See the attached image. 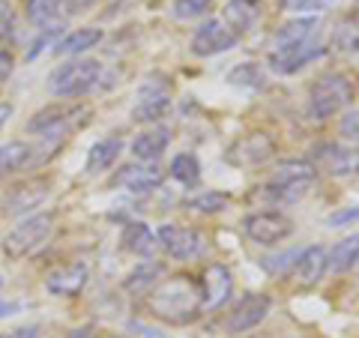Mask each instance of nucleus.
<instances>
[{"instance_id": "nucleus-1", "label": "nucleus", "mask_w": 359, "mask_h": 338, "mask_svg": "<svg viewBox=\"0 0 359 338\" xmlns=\"http://www.w3.org/2000/svg\"><path fill=\"white\" fill-rule=\"evenodd\" d=\"M147 309L156 320L171 326H189L201 318V288L189 276H168L150 290Z\"/></svg>"}, {"instance_id": "nucleus-2", "label": "nucleus", "mask_w": 359, "mask_h": 338, "mask_svg": "<svg viewBox=\"0 0 359 338\" xmlns=\"http://www.w3.org/2000/svg\"><path fill=\"white\" fill-rule=\"evenodd\" d=\"M314 180H318V168L306 159H285L273 168V174H269L266 183L257 189V195L269 204H297L311 191Z\"/></svg>"}, {"instance_id": "nucleus-3", "label": "nucleus", "mask_w": 359, "mask_h": 338, "mask_svg": "<svg viewBox=\"0 0 359 338\" xmlns=\"http://www.w3.org/2000/svg\"><path fill=\"white\" fill-rule=\"evenodd\" d=\"M102 63L96 58H72L60 63L57 69L48 75V93L57 99H78L87 96L90 90H96V84L102 81Z\"/></svg>"}, {"instance_id": "nucleus-4", "label": "nucleus", "mask_w": 359, "mask_h": 338, "mask_svg": "<svg viewBox=\"0 0 359 338\" xmlns=\"http://www.w3.org/2000/svg\"><path fill=\"white\" fill-rule=\"evenodd\" d=\"M353 96H356V84L344 72L323 75L309 90V117L311 120H330L351 105Z\"/></svg>"}, {"instance_id": "nucleus-5", "label": "nucleus", "mask_w": 359, "mask_h": 338, "mask_svg": "<svg viewBox=\"0 0 359 338\" xmlns=\"http://www.w3.org/2000/svg\"><path fill=\"white\" fill-rule=\"evenodd\" d=\"M90 117V108L84 105H48L39 114H33L27 123V132L36 135L39 141H51V144H63L75 129L84 126V120Z\"/></svg>"}, {"instance_id": "nucleus-6", "label": "nucleus", "mask_w": 359, "mask_h": 338, "mask_svg": "<svg viewBox=\"0 0 359 338\" xmlns=\"http://www.w3.org/2000/svg\"><path fill=\"white\" fill-rule=\"evenodd\" d=\"M54 234V212L48 210H36L27 212L21 222H15L9 234L4 236V255L6 257H27L36 249H42L48 243V236Z\"/></svg>"}, {"instance_id": "nucleus-7", "label": "nucleus", "mask_w": 359, "mask_h": 338, "mask_svg": "<svg viewBox=\"0 0 359 338\" xmlns=\"http://www.w3.org/2000/svg\"><path fill=\"white\" fill-rule=\"evenodd\" d=\"M174 99V84L165 72H150L138 87V99H135L132 117L138 123H156L168 114Z\"/></svg>"}, {"instance_id": "nucleus-8", "label": "nucleus", "mask_w": 359, "mask_h": 338, "mask_svg": "<svg viewBox=\"0 0 359 338\" xmlns=\"http://www.w3.org/2000/svg\"><path fill=\"white\" fill-rule=\"evenodd\" d=\"M60 150V144L42 141V144H27V141H6L0 147V177L18 174V171H36L54 153Z\"/></svg>"}, {"instance_id": "nucleus-9", "label": "nucleus", "mask_w": 359, "mask_h": 338, "mask_svg": "<svg viewBox=\"0 0 359 338\" xmlns=\"http://www.w3.org/2000/svg\"><path fill=\"white\" fill-rule=\"evenodd\" d=\"M276 156V138L264 129H252V132H243L237 141L228 147L224 159L237 168H257L269 162Z\"/></svg>"}, {"instance_id": "nucleus-10", "label": "nucleus", "mask_w": 359, "mask_h": 338, "mask_svg": "<svg viewBox=\"0 0 359 338\" xmlns=\"http://www.w3.org/2000/svg\"><path fill=\"white\" fill-rule=\"evenodd\" d=\"M243 234L257 245H278L294 234V222L278 210H261L243 219Z\"/></svg>"}, {"instance_id": "nucleus-11", "label": "nucleus", "mask_w": 359, "mask_h": 338, "mask_svg": "<svg viewBox=\"0 0 359 338\" xmlns=\"http://www.w3.org/2000/svg\"><path fill=\"white\" fill-rule=\"evenodd\" d=\"M156 240H159V249L174 261H192L207 249L204 234L189 224H162L156 231Z\"/></svg>"}, {"instance_id": "nucleus-12", "label": "nucleus", "mask_w": 359, "mask_h": 338, "mask_svg": "<svg viewBox=\"0 0 359 338\" xmlns=\"http://www.w3.org/2000/svg\"><path fill=\"white\" fill-rule=\"evenodd\" d=\"M48 191H51V180L48 177L21 180V183H15L4 195L0 210H4L6 216H27V212H36V207L48 198Z\"/></svg>"}, {"instance_id": "nucleus-13", "label": "nucleus", "mask_w": 359, "mask_h": 338, "mask_svg": "<svg viewBox=\"0 0 359 338\" xmlns=\"http://www.w3.org/2000/svg\"><path fill=\"white\" fill-rule=\"evenodd\" d=\"M240 42V36L233 33L222 18H207L195 33H192V54L195 58H216L222 51H231Z\"/></svg>"}, {"instance_id": "nucleus-14", "label": "nucleus", "mask_w": 359, "mask_h": 338, "mask_svg": "<svg viewBox=\"0 0 359 338\" xmlns=\"http://www.w3.org/2000/svg\"><path fill=\"white\" fill-rule=\"evenodd\" d=\"M269 311H273V299L266 294H249V297H243L240 306L228 314L224 330L231 335H245V332H252L255 326H261Z\"/></svg>"}, {"instance_id": "nucleus-15", "label": "nucleus", "mask_w": 359, "mask_h": 338, "mask_svg": "<svg viewBox=\"0 0 359 338\" xmlns=\"http://www.w3.org/2000/svg\"><path fill=\"white\" fill-rule=\"evenodd\" d=\"M90 281V264L87 261H72L63 266H54L48 276H45V290L54 297H75L81 294Z\"/></svg>"}, {"instance_id": "nucleus-16", "label": "nucleus", "mask_w": 359, "mask_h": 338, "mask_svg": "<svg viewBox=\"0 0 359 338\" xmlns=\"http://www.w3.org/2000/svg\"><path fill=\"white\" fill-rule=\"evenodd\" d=\"M233 290V273L231 266L224 264H210L204 269V278H201V306L204 311H216L228 302Z\"/></svg>"}, {"instance_id": "nucleus-17", "label": "nucleus", "mask_w": 359, "mask_h": 338, "mask_svg": "<svg viewBox=\"0 0 359 338\" xmlns=\"http://www.w3.org/2000/svg\"><path fill=\"white\" fill-rule=\"evenodd\" d=\"M327 48L318 42V36L297 45V48H287V51H269V66L278 72V75H294L299 69H306L309 63H314L318 58H323Z\"/></svg>"}, {"instance_id": "nucleus-18", "label": "nucleus", "mask_w": 359, "mask_h": 338, "mask_svg": "<svg viewBox=\"0 0 359 338\" xmlns=\"http://www.w3.org/2000/svg\"><path fill=\"white\" fill-rule=\"evenodd\" d=\"M314 168H323L327 174H359V153L351 147H339V144H318L314 147Z\"/></svg>"}, {"instance_id": "nucleus-19", "label": "nucleus", "mask_w": 359, "mask_h": 338, "mask_svg": "<svg viewBox=\"0 0 359 338\" xmlns=\"http://www.w3.org/2000/svg\"><path fill=\"white\" fill-rule=\"evenodd\" d=\"M261 18H264V0H228L222 9V21L237 33V36L255 30Z\"/></svg>"}, {"instance_id": "nucleus-20", "label": "nucleus", "mask_w": 359, "mask_h": 338, "mask_svg": "<svg viewBox=\"0 0 359 338\" xmlns=\"http://www.w3.org/2000/svg\"><path fill=\"white\" fill-rule=\"evenodd\" d=\"M327 269H330V264H327V249H323V245H306L294 264L297 281L302 288H314L323 276H327Z\"/></svg>"}, {"instance_id": "nucleus-21", "label": "nucleus", "mask_w": 359, "mask_h": 338, "mask_svg": "<svg viewBox=\"0 0 359 338\" xmlns=\"http://www.w3.org/2000/svg\"><path fill=\"white\" fill-rule=\"evenodd\" d=\"M162 171H159V162H138V165H126L123 171L117 174V186L126 189V191H153L159 186Z\"/></svg>"}, {"instance_id": "nucleus-22", "label": "nucleus", "mask_w": 359, "mask_h": 338, "mask_svg": "<svg viewBox=\"0 0 359 338\" xmlns=\"http://www.w3.org/2000/svg\"><path fill=\"white\" fill-rule=\"evenodd\" d=\"M318 30H320L318 18H294V21H287V25H282L273 33V51L297 48V45L318 36Z\"/></svg>"}, {"instance_id": "nucleus-23", "label": "nucleus", "mask_w": 359, "mask_h": 338, "mask_svg": "<svg viewBox=\"0 0 359 338\" xmlns=\"http://www.w3.org/2000/svg\"><path fill=\"white\" fill-rule=\"evenodd\" d=\"M168 144H171V132L165 126H150L132 138V156L138 162H159L168 150Z\"/></svg>"}, {"instance_id": "nucleus-24", "label": "nucleus", "mask_w": 359, "mask_h": 338, "mask_svg": "<svg viewBox=\"0 0 359 338\" xmlns=\"http://www.w3.org/2000/svg\"><path fill=\"white\" fill-rule=\"evenodd\" d=\"M120 153H123V141L117 138V135H111V138H99L93 147L87 150V159H84L87 174H90V177L105 174L108 168L120 159Z\"/></svg>"}, {"instance_id": "nucleus-25", "label": "nucleus", "mask_w": 359, "mask_h": 338, "mask_svg": "<svg viewBox=\"0 0 359 338\" xmlns=\"http://www.w3.org/2000/svg\"><path fill=\"white\" fill-rule=\"evenodd\" d=\"M123 249L138 255V257H153L159 249V240H156V231H150L144 222H126L123 224V236H120Z\"/></svg>"}, {"instance_id": "nucleus-26", "label": "nucleus", "mask_w": 359, "mask_h": 338, "mask_svg": "<svg viewBox=\"0 0 359 338\" xmlns=\"http://www.w3.org/2000/svg\"><path fill=\"white\" fill-rule=\"evenodd\" d=\"M99 42H102V30H99V27H78L72 33H66L63 39L54 42V54H63V58H78V54L90 51Z\"/></svg>"}, {"instance_id": "nucleus-27", "label": "nucleus", "mask_w": 359, "mask_h": 338, "mask_svg": "<svg viewBox=\"0 0 359 338\" xmlns=\"http://www.w3.org/2000/svg\"><path fill=\"white\" fill-rule=\"evenodd\" d=\"M330 45H332V51H339V54H359V9L347 13L339 25H335Z\"/></svg>"}, {"instance_id": "nucleus-28", "label": "nucleus", "mask_w": 359, "mask_h": 338, "mask_svg": "<svg viewBox=\"0 0 359 338\" xmlns=\"http://www.w3.org/2000/svg\"><path fill=\"white\" fill-rule=\"evenodd\" d=\"M327 264L332 273H347L351 266H356L359 264V234H351L335 243L327 252Z\"/></svg>"}, {"instance_id": "nucleus-29", "label": "nucleus", "mask_w": 359, "mask_h": 338, "mask_svg": "<svg viewBox=\"0 0 359 338\" xmlns=\"http://www.w3.org/2000/svg\"><path fill=\"white\" fill-rule=\"evenodd\" d=\"M63 6H66V0H27V18L39 30H45V27H60L63 25V21H60Z\"/></svg>"}, {"instance_id": "nucleus-30", "label": "nucleus", "mask_w": 359, "mask_h": 338, "mask_svg": "<svg viewBox=\"0 0 359 338\" xmlns=\"http://www.w3.org/2000/svg\"><path fill=\"white\" fill-rule=\"evenodd\" d=\"M228 81L233 87H245V90H261L266 84V75L257 63H237L228 72Z\"/></svg>"}, {"instance_id": "nucleus-31", "label": "nucleus", "mask_w": 359, "mask_h": 338, "mask_svg": "<svg viewBox=\"0 0 359 338\" xmlns=\"http://www.w3.org/2000/svg\"><path fill=\"white\" fill-rule=\"evenodd\" d=\"M159 278H162V264H141V266H135L132 276L126 278V290H129V294L153 290Z\"/></svg>"}, {"instance_id": "nucleus-32", "label": "nucleus", "mask_w": 359, "mask_h": 338, "mask_svg": "<svg viewBox=\"0 0 359 338\" xmlns=\"http://www.w3.org/2000/svg\"><path fill=\"white\" fill-rule=\"evenodd\" d=\"M228 207V195L222 191H198V195L186 198V210L189 212H204V216H212V212H222Z\"/></svg>"}, {"instance_id": "nucleus-33", "label": "nucleus", "mask_w": 359, "mask_h": 338, "mask_svg": "<svg viewBox=\"0 0 359 338\" xmlns=\"http://www.w3.org/2000/svg\"><path fill=\"white\" fill-rule=\"evenodd\" d=\"M171 177L177 180L180 186H195L201 180V162L195 159L192 153H180L177 159L171 162Z\"/></svg>"}, {"instance_id": "nucleus-34", "label": "nucleus", "mask_w": 359, "mask_h": 338, "mask_svg": "<svg viewBox=\"0 0 359 338\" xmlns=\"http://www.w3.org/2000/svg\"><path fill=\"white\" fill-rule=\"evenodd\" d=\"M212 6V0H174V15L180 21H189V18H201L207 15Z\"/></svg>"}, {"instance_id": "nucleus-35", "label": "nucleus", "mask_w": 359, "mask_h": 338, "mask_svg": "<svg viewBox=\"0 0 359 338\" xmlns=\"http://www.w3.org/2000/svg\"><path fill=\"white\" fill-rule=\"evenodd\" d=\"M15 27H18V15H15L13 0H0V42L13 39L15 36Z\"/></svg>"}, {"instance_id": "nucleus-36", "label": "nucleus", "mask_w": 359, "mask_h": 338, "mask_svg": "<svg viewBox=\"0 0 359 338\" xmlns=\"http://www.w3.org/2000/svg\"><path fill=\"white\" fill-rule=\"evenodd\" d=\"M297 257H299V249H290V252L278 255V257H264V269L269 276H282L285 269H290L297 264Z\"/></svg>"}, {"instance_id": "nucleus-37", "label": "nucleus", "mask_w": 359, "mask_h": 338, "mask_svg": "<svg viewBox=\"0 0 359 338\" xmlns=\"http://www.w3.org/2000/svg\"><path fill=\"white\" fill-rule=\"evenodd\" d=\"M339 132H341V138L359 144V108H356V111H347V114L341 117Z\"/></svg>"}, {"instance_id": "nucleus-38", "label": "nucleus", "mask_w": 359, "mask_h": 338, "mask_svg": "<svg viewBox=\"0 0 359 338\" xmlns=\"http://www.w3.org/2000/svg\"><path fill=\"white\" fill-rule=\"evenodd\" d=\"M330 0H282V9L287 13H314V9H327Z\"/></svg>"}, {"instance_id": "nucleus-39", "label": "nucleus", "mask_w": 359, "mask_h": 338, "mask_svg": "<svg viewBox=\"0 0 359 338\" xmlns=\"http://www.w3.org/2000/svg\"><path fill=\"white\" fill-rule=\"evenodd\" d=\"M63 27V25H60ZM60 27H45L42 33H39V39H33V45H30V51H27V60H33V58H39V54H42V48H45V45H48L54 36H57V33H60Z\"/></svg>"}, {"instance_id": "nucleus-40", "label": "nucleus", "mask_w": 359, "mask_h": 338, "mask_svg": "<svg viewBox=\"0 0 359 338\" xmlns=\"http://www.w3.org/2000/svg\"><path fill=\"white\" fill-rule=\"evenodd\" d=\"M356 219H359V207H347V210H335L332 216L327 219V224L330 228H341V224L356 222Z\"/></svg>"}, {"instance_id": "nucleus-41", "label": "nucleus", "mask_w": 359, "mask_h": 338, "mask_svg": "<svg viewBox=\"0 0 359 338\" xmlns=\"http://www.w3.org/2000/svg\"><path fill=\"white\" fill-rule=\"evenodd\" d=\"M15 72V58L9 48H0V84H6Z\"/></svg>"}, {"instance_id": "nucleus-42", "label": "nucleus", "mask_w": 359, "mask_h": 338, "mask_svg": "<svg viewBox=\"0 0 359 338\" xmlns=\"http://www.w3.org/2000/svg\"><path fill=\"white\" fill-rule=\"evenodd\" d=\"M0 338H42V330L39 326H18V330L4 332Z\"/></svg>"}, {"instance_id": "nucleus-43", "label": "nucleus", "mask_w": 359, "mask_h": 338, "mask_svg": "<svg viewBox=\"0 0 359 338\" xmlns=\"http://www.w3.org/2000/svg\"><path fill=\"white\" fill-rule=\"evenodd\" d=\"M66 338H99V335H96L93 326H75V330L66 335Z\"/></svg>"}, {"instance_id": "nucleus-44", "label": "nucleus", "mask_w": 359, "mask_h": 338, "mask_svg": "<svg viewBox=\"0 0 359 338\" xmlns=\"http://www.w3.org/2000/svg\"><path fill=\"white\" fill-rule=\"evenodd\" d=\"M13 111H15L13 102H0V132H4V126L13 120Z\"/></svg>"}, {"instance_id": "nucleus-45", "label": "nucleus", "mask_w": 359, "mask_h": 338, "mask_svg": "<svg viewBox=\"0 0 359 338\" xmlns=\"http://www.w3.org/2000/svg\"><path fill=\"white\" fill-rule=\"evenodd\" d=\"M21 306L18 302H0V318H6V314H13V311H18Z\"/></svg>"}, {"instance_id": "nucleus-46", "label": "nucleus", "mask_w": 359, "mask_h": 338, "mask_svg": "<svg viewBox=\"0 0 359 338\" xmlns=\"http://www.w3.org/2000/svg\"><path fill=\"white\" fill-rule=\"evenodd\" d=\"M108 338H123V335H108Z\"/></svg>"}, {"instance_id": "nucleus-47", "label": "nucleus", "mask_w": 359, "mask_h": 338, "mask_svg": "<svg viewBox=\"0 0 359 338\" xmlns=\"http://www.w3.org/2000/svg\"><path fill=\"white\" fill-rule=\"evenodd\" d=\"M0 288H4V278H0Z\"/></svg>"}, {"instance_id": "nucleus-48", "label": "nucleus", "mask_w": 359, "mask_h": 338, "mask_svg": "<svg viewBox=\"0 0 359 338\" xmlns=\"http://www.w3.org/2000/svg\"><path fill=\"white\" fill-rule=\"evenodd\" d=\"M252 338H255V335H252Z\"/></svg>"}]
</instances>
